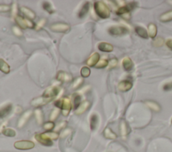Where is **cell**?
Returning a JSON list of instances; mask_svg holds the SVG:
<instances>
[{"label":"cell","mask_w":172,"mask_h":152,"mask_svg":"<svg viewBox=\"0 0 172 152\" xmlns=\"http://www.w3.org/2000/svg\"><path fill=\"white\" fill-rule=\"evenodd\" d=\"M94 10L96 15L102 19H106L110 17V10L106 3L101 1L95 2L94 4Z\"/></svg>","instance_id":"1"},{"label":"cell","mask_w":172,"mask_h":152,"mask_svg":"<svg viewBox=\"0 0 172 152\" xmlns=\"http://www.w3.org/2000/svg\"><path fill=\"white\" fill-rule=\"evenodd\" d=\"M15 21L20 28L22 29H26V28H35L36 24L33 22L32 20H29L26 18H24L22 15H18L15 18Z\"/></svg>","instance_id":"2"},{"label":"cell","mask_w":172,"mask_h":152,"mask_svg":"<svg viewBox=\"0 0 172 152\" xmlns=\"http://www.w3.org/2000/svg\"><path fill=\"white\" fill-rule=\"evenodd\" d=\"M50 29L54 32L67 33L71 30V26L68 24L65 23H55L50 26Z\"/></svg>","instance_id":"3"},{"label":"cell","mask_w":172,"mask_h":152,"mask_svg":"<svg viewBox=\"0 0 172 152\" xmlns=\"http://www.w3.org/2000/svg\"><path fill=\"white\" fill-rule=\"evenodd\" d=\"M35 146V143L28 140H21L16 141L14 143L16 149L20 150H28L34 148Z\"/></svg>","instance_id":"4"},{"label":"cell","mask_w":172,"mask_h":152,"mask_svg":"<svg viewBox=\"0 0 172 152\" xmlns=\"http://www.w3.org/2000/svg\"><path fill=\"white\" fill-rule=\"evenodd\" d=\"M61 99L62 105L61 109L62 110V114L63 116L67 117L69 115L71 108H72V104H71V100L67 97H63Z\"/></svg>","instance_id":"5"},{"label":"cell","mask_w":172,"mask_h":152,"mask_svg":"<svg viewBox=\"0 0 172 152\" xmlns=\"http://www.w3.org/2000/svg\"><path fill=\"white\" fill-rule=\"evenodd\" d=\"M60 92V89L57 86H51V87H48L45 90L43 96L47 98H51L53 99L54 97H56L58 93Z\"/></svg>","instance_id":"6"},{"label":"cell","mask_w":172,"mask_h":152,"mask_svg":"<svg viewBox=\"0 0 172 152\" xmlns=\"http://www.w3.org/2000/svg\"><path fill=\"white\" fill-rule=\"evenodd\" d=\"M53 99L51 98H47L46 97H44L43 96L39 97L33 98V99L30 102V105L35 107H39V106H43L48 104L49 102H51Z\"/></svg>","instance_id":"7"},{"label":"cell","mask_w":172,"mask_h":152,"mask_svg":"<svg viewBox=\"0 0 172 152\" xmlns=\"http://www.w3.org/2000/svg\"><path fill=\"white\" fill-rule=\"evenodd\" d=\"M56 79L57 80L61 83H70V82L73 81V76L71 74L65 72V71H58Z\"/></svg>","instance_id":"8"},{"label":"cell","mask_w":172,"mask_h":152,"mask_svg":"<svg viewBox=\"0 0 172 152\" xmlns=\"http://www.w3.org/2000/svg\"><path fill=\"white\" fill-rule=\"evenodd\" d=\"M128 32V29L123 26H112L109 28V34L112 36H120L124 35Z\"/></svg>","instance_id":"9"},{"label":"cell","mask_w":172,"mask_h":152,"mask_svg":"<svg viewBox=\"0 0 172 152\" xmlns=\"http://www.w3.org/2000/svg\"><path fill=\"white\" fill-rule=\"evenodd\" d=\"M32 115V111L31 110H27L26 111H25L22 116L20 117L19 119L18 122V128H22L27 123L29 119L30 118Z\"/></svg>","instance_id":"10"},{"label":"cell","mask_w":172,"mask_h":152,"mask_svg":"<svg viewBox=\"0 0 172 152\" xmlns=\"http://www.w3.org/2000/svg\"><path fill=\"white\" fill-rule=\"evenodd\" d=\"M100 56L98 53L95 52L89 57V59H87L86 62V64L87 66H89L90 67H95V65L98 64V63L100 60Z\"/></svg>","instance_id":"11"},{"label":"cell","mask_w":172,"mask_h":152,"mask_svg":"<svg viewBox=\"0 0 172 152\" xmlns=\"http://www.w3.org/2000/svg\"><path fill=\"white\" fill-rule=\"evenodd\" d=\"M119 89L122 92H127L132 87V84L131 81L125 80L121 81L119 84Z\"/></svg>","instance_id":"12"},{"label":"cell","mask_w":172,"mask_h":152,"mask_svg":"<svg viewBox=\"0 0 172 152\" xmlns=\"http://www.w3.org/2000/svg\"><path fill=\"white\" fill-rule=\"evenodd\" d=\"M90 106V102L89 101H84L82 102L80 104V105L79 106V107L75 110V114L76 115H81L83 113H84L86 111L89 109Z\"/></svg>","instance_id":"13"},{"label":"cell","mask_w":172,"mask_h":152,"mask_svg":"<svg viewBox=\"0 0 172 152\" xmlns=\"http://www.w3.org/2000/svg\"><path fill=\"white\" fill-rule=\"evenodd\" d=\"M20 10L22 13L26 16V18L31 20H33L36 18V13L34 11L30 9V8L27 7H22Z\"/></svg>","instance_id":"14"},{"label":"cell","mask_w":172,"mask_h":152,"mask_svg":"<svg viewBox=\"0 0 172 152\" xmlns=\"http://www.w3.org/2000/svg\"><path fill=\"white\" fill-rule=\"evenodd\" d=\"M99 50L104 52H111L113 51L114 47L112 44L107 42H101L98 44V46Z\"/></svg>","instance_id":"15"},{"label":"cell","mask_w":172,"mask_h":152,"mask_svg":"<svg viewBox=\"0 0 172 152\" xmlns=\"http://www.w3.org/2000/svg\"><path fill=\"white\" fill-rule=\"evenodd\" d=\"M12 110V105L8 104L0 109V119L5 118L9 115Z\"/></svg>","instance_id":"16"},{"label":"cell","mask_w":172,"mask_h":152,"mask_svg":"<svg viewBox=\"0 0 172 152\" xmlns=\"http://www.w3.org/2000/svg\"><path fill=\"white\" fill-rule=\"evenodd\" d=\"M40 135L43 137L49 139V140H57V139L59 137V135L58 133L55 132H52V131H47V132H45L43 133H40Z\"/></svg>","instance_id":"17"},{"label":"cell","mask_w":172,"mask_h":152,"mask_svg":"<svg viewBox=\"0 0 172 152\" xmlns=\"http://www.w3.org/2000/svg\"><path fill=\"white\" fill-rule=\"evenodd\" d=\"M35 139H36V141L38 142L41 143L42 145H43L44 146H51L53 144V141L51 140H49V139L43 137L40 135V134H36Z\"/></svg>","instance_id":"18"},{"label":"cell","mask_w":172,"mask_h":152,"mask_svg":"<svg viewBox=\"0 0 172 152\" xmlns=\"http://www.w3.org/2000/svg\"><path fill=\"white\" fill-rule=\"evenodd\" d=\"M90 10V3L89 2H86L84 4H83V6H82V7L81 8L80 11H79L78 13V17L79 18H84L85 16L87 14L88 11Z\"/></svg>","instance_id":"19"},{"label":"cell","mask_w":172,"mask_h":152,"mask_svg":"<svg viewBox=\"0 0 172 152\" xmlns=\"http://www.w3.org/2000/svg\"><path fill=\"white\" fill-rule=\"evenodd\" d=\"M123 67L125 71H130L134 67V64L131 59L127 57V58H124L123 60Z\"/></svg>","instance_id":"20"},{"label":"cell","mask_w":172,"mask_h":152,"mask_svg":"<svg viewBox=\"0 0 172 152\" xmlns=\"http://www.w3.org/2000/svg\"><path fill=\"white\" fill-rule=\"evenodd\" d=\"M0 71L4 74H9L10 72V65L2 59H0Z\"/></svg>","instance_id":"21"},{"label":"cell","mask_w":172,"mask_h":152,"mask_svg":"<svg viewBox=\"0 0 172 152\" xmlns=\"http://www.w3.org/2000/svg\"><path fill=\"white\" fill-rule=\"evenodd\" d=\"M35 117L37 123H39V125L43 124L44 121V115H43V111H42L40 109L38 108L35 111Z\"/></svg>","instance_id":"22"},{"label":"cell","mask_w":172,"mask_h":152,"mask_svg":"<svg viewBox=\"0 0 172 152\" xmlns=\"http://www.w3.org/2000/svg\"><path fill=\"white\" fill-rule=\"evenodd\" d=\"M81 103V96L77 93H75L73 95V105L75 110H76Z\"/></svg>","instance_id":"23"},{"label":"cell","mask_w":172,"mask_h":152,"mask_svg":"<svg viewBox=\"0 0 172 152\" xmlns=\"http://www.w3.org/2000/svg\"><path fill=\"white\" fill-rule=\"evenodd\" d=\"M135 32L138 36L141 37V38H145V39L148 38V37H149L148 32L144 28L141 27V26H137L135 28Z\"/></svg>","instance_id":"24"},{"label":"cell","mask_w":172,"mask_h":152,"mask_svg":"<svg viewBox=\"0 0 172 152\" xmlns=\"http://www.w3.org/2000/svg\"><path fill=\"white\" fill-rule=\"evenodd\" d=\"M83 83H84V79H83V78L77 77L73 80L72 86H71V88H72L73 90L78 89L81 87Z\"/></svg>","instance_id":"25"},{"label":"cell","mask_w":172,"mask_h":152,"mask_svg":"<svg viewBox=\"0 0 172 152\" xmlns=\"http://www.w3.org/2000/svg\"><path fill=\"white\" fill-rule=\"evenodd\" d=\"M157 26L154 24H150L148 26V34L151 38H154L157 35Z\"/></svg>","instance_id":"26"},{"label":"cell","mask_w":172,"mask_h":152,"mask_svg":"<svg viewBox=\"0 0 172 152\" xmlns=\"http://www.w3.org/2000/svg\"><path fill=\"white\" fill-rule=\"evenodd\" d=\"M104 135L105 137L109 139H115L117 137V135H116V133L113 132V131L110 128H108V127L104 129Z\"/></svg>","instance_id":"27"},{"label":"cell","mask_w":172,"mask_h":152,"mask_svg":"<svg viewBox=\"0 0 172 152\" xmlns=\"http://www.w3.org/2000/svg\"><path fill=\"white\" fill-rule=\"evenodd\" d=\"M98 123V117L97 115H92L90 118V128L92 131L95 129Z\"/></svg>","instance_id":"28"},{"label":"cell","mask_w":172,"mask_h":152,"mask_svg":"<svg viewBox=\"0 0 172 152\" xmlns=\"http://www.w3.org/2000/svg\"><path fill=\"white\" fill-rule=\"evenodd\" d=\"M131 9H132V8L130 7V5L129 6H123L119 7V9L117 10L116 14H117V15L127 14H129Z\"/></svg>","instance_id":"29"},{"label":"cell","mask_w":172,"mask_h":152,"mask_svg":"<svg viewBox=\"0 0 172 152\" xmlns=\"http://www.w3.org/2000/svg\"><path fill=\"white\" fill-rule=\"evenodd\" d=\"M160 20L163 22H170L172 20V10L165 12L160 16Z\"/></svg>","instance_id":"30"},{"label":"cell","mask_w":172,"mask_h":152,"mask_svg":"<svg viewBox=\"0 0 172 152\" xmlns=\"http://www.w3.org/2000/svg\"><path fill=\"white\" fill-rule=\"evenodd\" d=\"M120 133L123 137L126 136L129 133V128L124 121L121 122L120 124Z\"/></svg>","instance_id":"31"},{"label":"cell","mask_w":172,"mask_h":152,"mask_svg":"<svg viewBox=\"0 0 172 152\" xmlns=\"http://www.w3.org/2000/svg\"><path fill=\"white\" fill-rule=\"evenodd\" d=\"M146 104L150 109H151L152 110L155 111H159L160 110V106L156 102L153 101H146Z\"/></svg>","instance_id":"32"},{"label":"cell","mask_w":172,"mask_h":152,"mask_svg":"<svg viewBox=\"0 0 172 152\" xmlns=\"http://www.w3.org/2000/svg\"><path fill=\"white\" fill-rule=\"evenodd\" d=\"M2 133L6 137H14L16 136V131L11 128H6L2 131Z\"/></svg>","instance_id":"33"},{"label":"cell","mask_w":172,"mask_h":152,"mask_svg":"<svg viewBox=\"0 0 172 152\" xmlns=\"http://www.w3.org/2000/svg\"><path fill=\"white\" fill-rule=\"evenodd\" d=\"M43 7L45 11H47L48 13L50 14H53L54 12V10L51 4L50 3H49V2H47L43 3Z\"/></svg>","instance_id":"34"},{"label":"cell","mask_w":172,"mask_h":152,"mask_svg":"<svg viewBox=\"0 0 172 152\" xmlns=\"http://www.w3.org/2000/svg\"><path fill=\"white\" fill-rule=\"evenodd\" d=\"M80 72H81V77L83 78V79H85V78H87L90 76V74H91V71L88 67H83L81 68Z\"/></svg>","instance_id":"35"},{"label":"cell","mask_w":172,"mask_h":152,"mask_svg":"<svg viewBox=\"0 0 172 152\" xmlns=\"http://www.w3.org/2000/svg\"><path fill=\"white\" fill-rule=\"evenodd\" d=\"M60 113V109L58 108H55L53 110V111L51 112V115H50V121H53L56 119L58 117V115Z\"/></svg>","instance_id":"36"},{"label":"cell","mask_w":172,"mask_h":152,"mask_svg":"<svg viewBox=\"0 0 172 152\" xmlns=\"http://www.w3.org/2000/svg\"><path fill=\"white\" fill-rule=\"evenodd\" d=\"M108 66V61L106 59L100 60L98 64L95 65V68H104Z\"/></svg>","instance_id":"37"},{"label":"cell","mask_w":172,"mask_h":152,"mask_svg":"<svg viewBox=\"0 0 172 152\" xmlns=\"http://www.w3.org/2000/svg\"><path fill=\"white\" fill-rule=\"evenodd\" d=\"M47 24V20L44 19V18H43V19H41L40 21H39V22H38L36 24V26H35V29L37 31H39L40 30H41L42 28H43L45 24Z\"/></svg>","instance_id":"38"},{"label":"cell","mask_w":172,"mask_h":152,"mask_svg":"<svg viewBox=\"0 0 172 152\" xmlns=\"http://www.w3.org/2000/svg\"><path fill=\"white\" fill-rule=\"evenodd\" d=\"M43 128L44 130L47 131H51L54 128V123L53 121H49L45 123L43 125Z\"/></svg>","instance_id":"39"},{"label":"cell","mask_w":172,"mask_h":152,"mask_svg":"<svg viewBox=\"0 0 172 152\" xmlns=\"http://www.w3.org/2000/svg\"><path fill=\"white\" fill-rule=\"evenodd\" d=\"M12 10L10 6L7 4H0V12H8Z\"/></svg>","instance_id":"40"},{"label":"cell","mask_w":172,"mask_h":152,"mask_svg":"<svg viewBox=\"0 0 172 152\" xmlns=\"http://www.w3.org/2000/svg\"><path fill=\"white\" fill-rule=\"evenodd\" d=\"M117 64H118V60H117V59H116V58L112 59L110 61L108 62V68L111 69V68H114L117 65Z\"/></svg>","instance_id":"41"},{"label":"cell","mask_w":172,"mask_h":152,"mask_svg":"<svg viewBox=\"0 0 172 152\" xmlns=\"http://www.w3.org/2000/svg\"><path fill=\"white\" fill-rule=\"evenodd\" d=\"M12 15L14 16V18H16V16H17V14H18V5L17 3H16V2L13 3V4H12Z\"/></svg>","instance_id":"42"},{"label":"cell","mask_w":172,"mask_h":152,"mask_svg":"<svg viewBox=\"0 0 172 152\" xmlns=\"http://www.w3.org/2000/svg\"><path fill=\"white\" fill-rule=\"evenodd\" d=\"M12 30H13V32L14 34L16 36H18V37H21L22 35H23V32H22V30H21L20 28L17 26H14L13 28H12Z\"/></svg>","instance_id":"43"},{"label":"cell","mask_w":172,"mask_h":152,"mask_svg":"<svg viewBox=\"0 0 172 152\" xmlns=\"http://www.w3.org/2000/svg\"><path fill=\"white\" fill-rule=\"evenodd\" d=\"M67 121H62V122L58 123V124L57 125V127H55V129H54V130H55V132H57V131H60V130L63 129V128H65V127L67 125Z\"/></svg>","instance_id":"44"},{"label":"cell","mask_w":172,"mask_h":152,"mask_svg":"<svg viewBox=\"0 0 172 152\" xmlns=\"http://www.w3.org/2000/svg\"><path fill=\"white\" fill-rule=\"evenodd\" d=\"M163 44V40L161 38H158L155 40H154L153 44L155 46H161Z\"/></svg>","instance_id":"45"},{"label":"cell","mask_w":172,"mask_h":152,"mask_svg":"<svg viewBox=\"0 0 172 152\" xmlns=\"http://www.w3.org/2000/svg\"><path fill=\"white\" fill-rule=\"evenodd\" d=\"M71 129H65L64 131H63L61 133V137H65L66 136H67V135L71 133Z\"/></svg>","instance_id":"46"},{"label":"cell","mask_w":172,"mask_h":152,"mask_svg":"<svg viewBox=\"0 0 172 152\" xmlns=\"http://www.w3.org/2000/svg\"><path fill=\"white\" fill-rule=\"evenodd\" d=\"M163 89H164V91H171L172 90V83L165 84L163 86Z\"/></svg>","instance_id":"47"},{"label":"cell","mask_w":172,"mask_h":152,"mask_svg":"<svg viewBox=\"0 0 172 152\" xmlns=\"http://www.w3.org/2000/svg\"><path fill=\"white\" fill-rule=\"evenodd\" d=\"M166 45L172 50V39H169L166 41Z\"/></svg>","instance_id":"48"},{"label":"cell","mask_w":172,"mask_h":152,"mask_svg":"<svg viewBox=\"0 0 172 152\" xmlns=\"http://www.w3.org/2000/svg\"><path fill=\"white\" fill-rule=\"evenodd\" d=\"M6 124H7V122H3L1 125H0V133H2V131L4 129V127L6 126Z\"/></svg>","instance_id":"49"},{"label":"cell","mask_w":172,"mask_h":152,"mask_svg":"<svg viewBox=\"0 0 172 152\" xmlns=\"http://www.w3.org/2000/svg\"><path fill=\"white\" fill-rule=\"evenodd\" d=\"M171 123H172V118H171Z\"/></svg>","instance_id":"50"}]
</instances>
